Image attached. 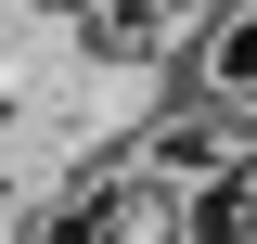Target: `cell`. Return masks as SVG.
<instances>
[{
  "label": "cell",
  "instance_id": "obj_1",
  "mask_svg": "<svg viewBox=\"0 0 257 244\" xmlns=\"http://www.w3.org/2000/svg\"><path fill=\"white\" fill-rule=\"evenodd\" d=\"M26 90V13H13V0H0V103Z\"/></svg>",
  "mask_w": 257,
  "mask_h": 244
}]
</instances>
